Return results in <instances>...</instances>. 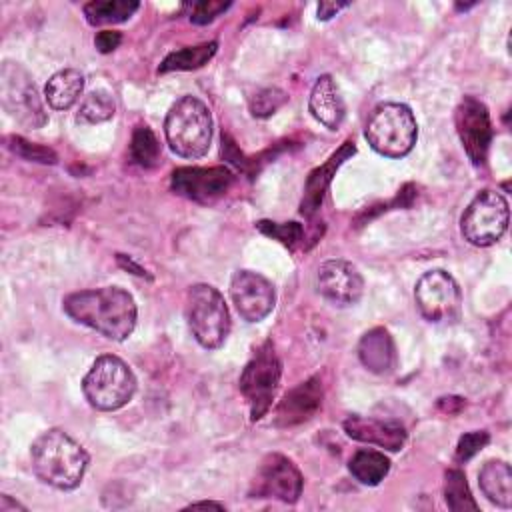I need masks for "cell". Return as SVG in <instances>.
I'll return each instance as SVG.
<instances>
[{
  "label": "cell",
  "mask_w": 512,
  "mask_h": 512,
  "mask_svg": "<svg viewBox=\"0 0 512 512\" xmlns=\"http://www.w3.org/2000/svg\"><path fill=\"white\" fill-rule=\"evenodd\" d=\"M130 158L144 168H152L160 160V144L148 126H136L130 142Z\"/></svg>",
  "instance_id": "28"
},
{
  "label": "cell",
  "mask_w": 512,
  "mask_h": 512,
  "mask_svg": "<svg viewBox=\"0 0 512 512\" xmlns=\"http://www.w3.org/2000/svg\"><path fill=\"white\" fill-rule=\"evenodd\" d=\"M186 320L192 336L206 350L220 348L232 326L224 296L210 284L190 286L186 294Z\"/></svg>",
  "instance_id": "6"
},
{
  "label": "cell",
  "mask_w": 512,
  "mask_h": 512,
  "mask_svg": "<svg viewBox=\"0 0 512 512\" xmlns=\"http://www.w3.org/2000/svg\"><path fill=\"white\" fill-rule=\"evenodd\" d=\"M234 174L226 166H210V168H198V166H186L176 168L170 178L172 190L188 200L194 202H214L220 198L228 188L232 186Z\"/></svg>",
  "instance_id": "14"
},
{
  "label": "cell",
  "mask_w": 512,
  "mask_h": 512,
  "mask_svg": "<svg viewBox=\"0 0 512 512\" xmlns=\"http://www.w3.org/2000/svg\"><path fill=\"white\" fill-rule=\"evenodd\" d=\"M118 262H120V266L134 270V274H138V276H146V270H142V268H140L138 264H134L130 258L126 260V256H124V254H118Z\"/></svg>",
  "instance_id": "36"
},
{
  "label": "cell",
  "mask_w": 512,
  "mask_h": 512,
  "mask_svg": "<svg viewBox=\"0 0 512 512\" xmlns=\"http://www.w3.org/2000/svg\"><path fill=\"white\" fill-rule=\"evenodd\" d=\"M84 90V74L76 68H64L52 74L44 86V96L50 108L68 110L72 108Z\"/></svg>",
  "instance_id": "22"
},
{
  "label": "cell",
  "mask_w": 512,
  "mask_h": 512,
  "mask_svg": "<svg viewBox=\"0 0 512 512\" xmlns=\"http://www.w3.org/2000/svg\"><path fill=\"white\" fill-rule=\"evenodd\" d=\"M116 104L114 98L106 90H92L78 108L76 120L80 124H100L114 116Z\"/></svg>",
  "instance_id": "27"
},
{
  "label": "cell",
  "mask_w": 512,
  "mask_h": 512,
  "mask_svg": "<svg viewBox=\"0 0 512 512\" xmlns=\"http://www.w3.org/2000/svg\"><path fill=\"white\" fill-rule=\"evenodd\" d=\"M230 8V2H214V0H202V2H194L190 6V22L194 24H210L212 20H216L222 12H226Z\"/></svg>",
  "instance_id": "33"
},
{
  "label": "cell",
  "mask_w": 512,
  "mask_h": 512,
  "mask_svg": "<svg viewBox=\"0 0 512 512\" xmlns=\"http://www.w3.org/2000/svg\"><path fill=\"white\" fill-rule=\"evenodd\" d=\"M414 300L428 322H454L462 312V292L446 270L424 272L414 286Z\"/></svg>",
  "instance_id": "10"
},
{
  "label": "cell",
  "mask_w": 512,
  "mask_h": 512,
  "mask_svg": "<svg viewBox=\"0 0 512 512\" xmlns=\"http://www.w3.org/2000/svg\"><path fill=\"white\" fill-rule=\"evenodd\" d=\"M482 494L500 508L512 506V470L504 460H488L478 472Z\"/></svg>",
  "instance_id": "21"
},
{
  "label": "cell",
  "mask_w": 512,
  "mask_h": 512,
  "mask_svg": "<svg viewBox=\"0 0 512 512\" xmlns=\"http://www.w3.org/2000/svg\"><path fill=\"white\" fill-rule=\"evenodd\" d=\"M490 442V434L486 430H474L460 436L456 446V462H466L476 456Z\"/></svg>",
  "instance_id": "32"
},
{
  "label": "cell",
  "mask_w": 512,
  "mask_h": 512,
  "mask_svg": "<svg viewBox=\"0 0 512 512\" xmlns=\"http://www.w3.org/2000/svg\"><path fill=\"white\" fill-rule=\"evenodd\" d=\"M454 124L466 156L474 166H482L492 142V124L484 102L474 96H464L456 106Z\"/></svg>",
  "instance_id": "12"
},
{
  "label": "cell",
  "mask_w": 512,
  "mask_h": 512,
  "mask_svg": "<svg viewBox=\"0 0 512 512\" xmlns=\"http://www.w3.org/2000/svg\"><path fill=\"white\" fill-rule=\"evenodd\" d=\"M282 364L270 340H266L244 366L238 386L250 408V420H260L272 406L280 384Z\"/></svg>",
  "instance_id": "8"
},
{
  "label": "cell",
  "mask_w": 512,
  "mask_h": 512,
  "mask_svg": "<svg viewBox=\"0 0 512 512\" xmlns=\"http://www.w3.org/2000/svg\"><path fill=\"white\" fill-rule=\"evenodd\" d=\"M8 506L10 508H22L24 510V506L22 504H18V502H14V500H10V496L8 494H2V498H0V512H8Z\"/></svg>",
  "instance_id": "37"
},
{
  "label": "cell",
  "mask_w": 512,
  "mask_h": 512,
  "mask_svg": "<svg viewBox=\"0 0 512 512\" xmlns=\"http://www.w3.org/2000/svg\"><path fill=\"white\" fill-rule=\"evenodd\" d=\"M188 508H218V510H224V504L208 500V502H192Z\"/></svg>",
  "instance_id": "38"
},
{
  "label": "cell",
  "mask_w": 512,
  "mask_h": 512,
  "mask_svg": "<svg viewBox=\"0 0 512 512\" xmlns=\"http://www.w3.org/2000/svg\"><path fill=\"white\" fill-rule=\"evenodd\" d=\"M344 8H348L346 2H320L316 8V14H318V20H330Z\"/></svg>",
  "instance_id": "35"
},
{
  "label": "cell",
  "mask_w": 512,
  "mask_h": 512,
  "mask_svg": "<svg viewBox=\"0 0 512 512\" xmlns=\"http://www.w3.org/2000/svg\"><path fill=\"white\" fill-rule=\"evenodd\" d=\"M356 152V146L352 140H346L322 166L314 168L304 184V196L300 202V212L306 218H312L324 200V194L328 190V186L332 184V178L336 174V170L344 164V160H348L352 154Z\"/></svg>",
  "instance_id": "18"
},
{
  "label": "cell",
  "mask_w": 512,
  "mask_h": 512,
  "mask_svg": "<svg viewBox=\"0 0 512 512\" xmlns=\"http://www.w3.org/2000/svg\"><path fill=\"white\" fill-rule=\"evenodd\" d=\"M164 136L170 150L188 160L202 158L212 142V114L196 96L178 98L166 118Z\"/></svg>",
  "instance_id": "3"
},
{
  "label": "cell",
  "mask_w": 512,
  "mask_h": 512,
  "mask_svg": "<svg viewBox=\"0 0 512 512\" xmlns=\"http://www.w3.org/2000/svg\"><path fill=\"white\" fill-rule=\"evenodd\" d=\"M348 470L360 484L376 486L390 472V460L388 456H384V452L362 448L350 458Z\"/></svg>",
  "instance_id": "23"
},
{
  "label": "cell",
  "mask_w": 512,
  "mask_h": 512,
  "mask_svg": "<svg viewBox=\"0 0 512 512\" xmlns=\"http://www.w3.org/2000/svg\"><path fill=\"white\" fill-rule=\"evenodd\" d=\"M120 42H122V34L116 32V30H100L94 36V46L102 54H108V52L116 50L120 46Z\"/></svg>",
  "instance_id": "34"
},
{
  "label": "cell",
  "mask_w": 512,
  "mask_h": 512,
  "mask_svg": "<svg viewBox=\"0 0 512 512\" xmlns=\"http://www.w3.org/2000/svg\"><path fill=\"white\" fill-rule=\"evenodd\" d=\"M62 310L78 324L122 342L136 326L138 308L132 294L120 286H104L72 292L62 300Z\"/></svg>",
  "instance_id": "1"
},
{
  "label": "cell",
  "mask_w": 512,
  "mask_h": 512,
  "mask_svg": "<svg viewBox=\"0 0 512 512\" xmlns=\"http://www.w3.org/2000/svg\"><path fill=\"white\" fill-rule=\"evenodd\" d=\"M136 376L132 368L114 354H104L94 360L82 380V392L88 404L96 410H118L126 406L136 392Z\"/></svg>",
  "instance_id": "5"
},
{
  "label": "cell",
  "mask_w": 512,
  "mask_h": 512,
  "mask_svg": "<svg viewBox=\"0 0 512 512\" xmlns=\"http://www.w3.org/2000/svg\"><path fill=\"white\" fill-rule=\"evenodd\" d=\"M324 388L318 376L308 378L306 382L292 388L274 410V426L290 428L310 420L322 406Z\"/></svg>",
  "instance_id": "16"
},
{
  "label": "cell",
  "mask_w": 512,
  "mask_h": 512,
  "mask_svg": "<svg viewBox=\"0 0 512 512\" xmlns=\"http://www.w3.org/2000/svg\"><path fill=\"white\" fill-rule=\"evenodd\" d=\"M308 110L328 130H338L342 126L346 106L338 84L330 74H322L316 78L308 98Z\"/></svg>",
  "instance_id": "19"
},
{
  "label": "cell",
  "mask_w": 512,
  "mask_h": 512,
  "mask_svg": "<svg viewBox=\"0 0 512 512\" xmlns=\"http://www.w3.org/2000/svg\"><path fill=\"white\" fill-rule=\"evenodd\" d=\"M8 148L22 156L24 160H30V162H40V164H56V152L48 146H40V144H34V142H28L24 140L22 136H10L8 140Z\"/></svg>",
  "instance_id": "30"
},
{
  "label": "cell",
  "mask_w": 512,
  "mask_h": 512,
  "mask_svg": "<svg viewBox=\"0 0 512 512\" xmlns=\"http://www.w3.org/2000/svg\"><path fill=\"white\" fill-rule=\"evenodd\" d=\"M218 50V42H202L198 46H186V48H180V50H174L170 52L162 64L158 66V72L160 74H166V72H174V70H196L204 64H208L212 60V56L216 54Z\"/></svg>",
  "instance_id": "25"
},
{
  "label": "cell",
  "mask_w": 512,
  "mask_h": 512,
  "mask_svg": "<svg viewBox=\"0 0 512 512\" xmlns=\"http://www.w3.org/2000/svg\"><path fill=\"white\" fill-rule=\"evenodd\" d=\"M302 474L296 464L284 454L272 452L262 458L256 474L250 480L248 496L274 498L286 504H294L302 494Z\"/></svg>",
  "instance_id": "11"
},
{
  "label": "cell",
  "mask_w": 512,
  "mask_h": 512,
  "mask_svg": "<svg viewBox=\"0 0 512 512\" xmlns=\"http://www.w3.org/2000/svg\"><path fill=\"white\" fill-rule=\"evenodd\" d=\"M30 462L34 474L44 484L58 490H72L84 478L88 454L68 432L50 428L32 442Z\"/></svg>",
  "instance_id": "2"
},
{
  "label": "cell",
  "mask_w": 512,
  "mask_h": 512,
  "mask_svg": "<svg viewBox=\"0 0 512 512\" xmlns=\"http://www.w3.org/2000/svg\"><path fill=\"white\" fill-rule=\"evenodd\" d=\"M228 292L236 312L252 324L264 320L276 304V290L272 282L252 270L234 272Z\"/></svg>",
  "instance_id": "13"
},
{
  "label": "cell",
  "mask_w": 512,
  "mask_h": 512,
  "mask_svg": "<svg viewBox=\"0 0 512 512\" xmlns=\"http://www.w3.org/2000/svg\"><path fill=\"white\" fill-rule=\"evenodd\" d=\"M316 288L332 306H354L364 294V278L358 268L346 260L334 258L320 264L316 274Z\"/></svg>",
  "instance_id": "15"
},
{
  "label": "cell",
  "mask_w": 512,
  "mask_h": 512,
  "mask_svg": "<svg viewBox=\"0 0 512 512\" xmlns=\"http://www.w3.org/2000/svg\"><path fill=\"white\" fill-rule=\"evenodd\" d=\"M508 202L498 190H480L460 218V232L472 246H492L508 230Z\"/></svg>",
  "instance_id": "9"
},
{
  "label": "cell",
  "mask_w": 512,
  "mask_h": 512,
  "mask_svg": "<svg viewBox=\"0 0 512 512\" xmlns=\"http://www.w3.org/2000/svg\"><path fill=\"white\" fill-rule=\"evenodd\" d=\"M344 432L358 442L374 444L390 452H398L406 444V430L396 420H380L370 416H350L344 420Z\"/></svg>",
  "instance_id": "17"
},
{
  "label": "cell",
  "mask_w": 512,
  "mask_h": 512,
  "mask_svg": "<svg viewBox=\"0 0 512 512\" xmlns=\"http://www.w3.org/2000/svg\"><path fill=\"white\" fill-rule=\"evenodd\" d=\"M364 136L374 152L386 158H402L416 144L418 124L406 104L382 102L372 108Z\"/></svg>",
  "instance_id": "4"
},
{
  "label": "cell",
  "mask_w": 512,
  "mask_h": 512,
  "mask_svg": "<svg viewBox=\"0 0 512 512\" xmlns=\"http://www.w3.org/2000/svg\"><path fill=\"white\" fill-rule=\"evenodd\" d=\"M0 100L4 110L24 128H42L48 120L30 72L18 62L4 60L0 66Z\"/></svg>",
  "instance_id": "7"
},
{
  "label": "cell",
  "mask_w": 512,
  "mask_h": 512,
  "mask_svg": "<svg viewBox=\"0 0 512 512\" xmlns=\"http://www.w3.org/2000/svg\"><path fill=\"white\" fill-rule=\"evenodd\" d=\"M258 230L278 242H282L286 248H294L302 240V224L298 222H270V220H260Z\"/></svg>",
  "instance_id": "29"
},
{
  "label": "cell",
  "mask_w": 512,
  "mask_h": 512,
  "mask_svg": "<svg viewBox=\"0 0 512 512\" xmlns=\"http://www.w3.org/2000/svg\"><path fill=\"white\" fill-rule=\"evenodd\" d=\"M286 102V94L278 88H264L256 92L250 100V110L258 118H268L272 116L282 104Z\"/></svg>",
  "instance_id": "31"
},
{
  "label": "cell",
  "mask_w": 512,
  "mask_h": 512,
  "mask_svg": "<svg viewBox=\"0 0 512 512\" xmlns=\"http://www.w3.org/2000/svg\"><path fill=\"white\" fill-rule=\"evenodd\" d=\"M444 500L450 510L454 512H466V510H478V504L474 502L466 476L458 468L446 470L444 476Z\"/></svg>",
  "instance_id": "26"
},
{
  "label": "cell",
  "mask_w": 512,
  "mask_h": 512,
  "mask_svg": "<svg viewBox=\"0 0 512 512\" xmlns=\"http://www.w3.org/2000/svg\"><path fill=\"white\" fill-rule=\"evenodd\" d=\"M140 2L136 0H92L86 2L82 12L92 26H108L126 22L136 10Z\"/></svg>",
  "instance_id": "24"
},
{
  "label": "cell",
  "mask_w": 512,
  "mask_h": 512,
  "mask_svg": "<svg viewBox=\"0 0 512 512\" xmlns=\"http://www.w3.org/2000/svg\"><path fill=\"white\" fill-rule=\"evenodd\" d=\"M360 362L374 374H388L396 366V348L386 328L368 330L358 342Z\"/></svg>",
  "instance_id": "20"
}]
</instances>
